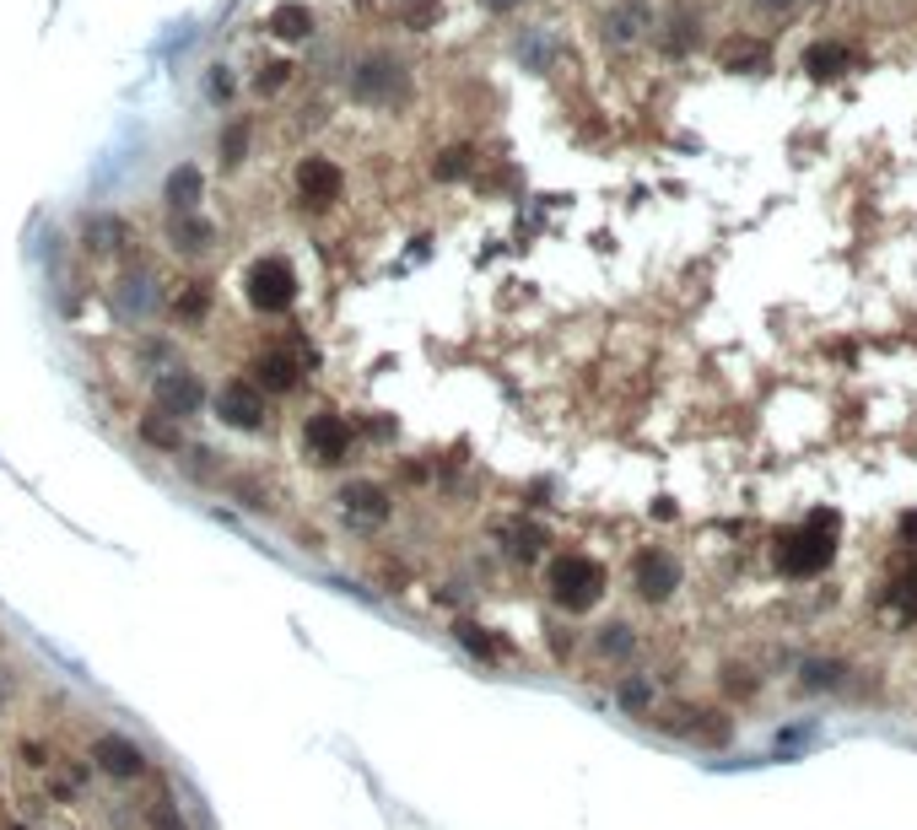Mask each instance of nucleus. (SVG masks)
<instances>
[{
	"mask_svg": "<svg viewBox=\"0 0 917 830\" xmlns=\"http://www.w3.org/2000/svg\"><path fill=\"white\" fill-rule=\"evenodd\" d=\"M772 561H778V572L793 577V582L820 577L837 561V512H810L804 523L783 528L778 545H772Z\"/></svg>",
	"mask_w": 917,
	"mask_h": 830,
	"instance_id": "nucleus-1",
	"label": "nucleus"
},
{
	"mask_svg": "<svg viewBox=\"0 0 917 830\" xmlns=\"http://www.w3.org/2000/svg\"><path fill=\"white\" fill-rule=\"evenodd\" d=\"M604 588H610V572H604V561H593L589 550H562L545 567V599L556 610H567V615H589L593 604L604 599Z\"/></svg>",
	"mask_w": 917,
	"mask_h": 830,
	"instance_id": "nucleus-2",
	"label": "nucleus"
},
{
	"mask_svg": "<svg viewBox=\"0 0 917 830\" xmlns=\"http://www.w3.org/2000/svg\"><path fill=\"white\" fill-rule=\"evenodd\" d=\"M405 92H410V70L394 60V55H367V60L351 70V98H356V103L394 109Z\"/></svg>",
	"mask_w": 917,
	"mask_h": 830,
	"instance_id": "nucleus-3",
	"label": "nucleus"
},
{
	"mask_svg": "<svg viewBox=\"0 0 917 830\" xmlns=\"http://www.w3.org/2000/svg\"><path fill=\"white\" fill-rule=\"evenodd\" d=\"M308 362H314V351H303V340H292V345H270V351H260V356L249 362V384L260 388L264 399H270V394H292V388L303 384Z\"/></svg>",
	"mask_w": 917,
	"mask_h": 830,
	"instance_id": "nucleus-4",
	"label": "nucleus"
},
{
	"mask_svg": "<svg viewBox=\"0 0 917 830\" xmlns=\"http://www.w3.org/2000/svg\"><path fill=\"white\" fill-rule=\"evenodd\" d=\"M249 303H254L260 314H286V308H297V270H292V259L264 254L249 264Z\"/></svg>",
	"mask_w": 917,
	"mask_h": 830,
	"instance_id": "nucleus-5",
	"label": "nucleus"
},
{
	"mask_svg": "<svg viewBox=\"0 0 917 830\" xmlns=\"http://www.w3.org/2000/svg\"><path fill=\"white\" fill-rule=\"evenodd\" d=\"M680 582H686V567H680V556H675V550H664V545H643V550L632 556V588H637V599L664 604V599H675V593H680Z\"/></svg>",
	"mask_w": 917,
	"mask_h": 830,
	"instance_id": "nucleus-6",
	"label": "nucleus"
},
{
	"mask_svg": "<svg viewBox=\"0 0 917 830\" xmlns=\"http://www.w3.org/2000/svg\"><path fill=\"white\" fill-rule=\"evenodd\" d=\"M335 502H340V518H346L351 528H384L394 518V491L384 480H367V475L346 480V486L335 491Z\"/></svg>",
	"mask_w": 917,
	"mask_h": 830,
	"instance_id": "nucleus-7",
	"label": "nucleus"
},
{
	"mask_svg": "<svg viewBox=\"0 0 917 830\" xmlns=\"http://www.w3.org/2000/svg\"><path fill=\"white\" fill-rule=\"evenodd\" d=\"M211 405H216V421L233 427V432H264L270 427V405H264V394L249 378H227Z\"/></svg>",
	"mask_w": 917,
	"mask_h": 830,
	"instance_id": "nucleus-8",
	"label": "nucleus"
},
{
	"mask_svg": "<svg viewBox=\"0 0 917 830\" xmlns=\"http://www.w3.org/2000/svg\"><path fill=\"white\" fill-rule=\"evenodd\" d=\"M351 421L346 416H335V410H319V416H308L303 421V453L319 464V469H335V464H346L351 458Z\"/></svg>",
	"mask_w": 917,
	"mask_h": 830,
	"instance_id": "nucleus-9",
	"label": "nucleus"
},
{
	"mask_svg": "<svg viewBox=\"0 0 917 830\" xmlns=\"http://www.w3.org/2000/svg\"><path fill=\"white\" fill-rule=\"evenodd\" d=\"M200 405H205V384H200L195 367H162V373H151V410L184 421V416H195Z\"/></svg>",
	"mask_w": 917,
	"mask_h": 830,
	"instance_id": "nucleus-10",
	"label": "nucleus"
},
{
	"mask_svg": "<svg viewBox=\"0 0 917 830\" xmlns=\"http://www.w3.org/2000/svg\"><path fill=\"white\" fill-rule=\"evenodd\" d=\"M92 766L103 771V776H114V782H140L151 761H146V750L135 744L131 734H114V728H109V734L92 739Z\"/></svg>",
	"mask_w": 917,
	"mask_h": 830,
	"instance_id": "nucleus-11",
	"label": "nucleus"
},
{
	"mask_svg": "<svg viewBox=\"0 0 917 830\" xmlns=\"http://www.w3.org/2000/svg\"><path fill=\"white\" fill-rule=\"evenodd\" d=\"M297 194H303V205L329 211V205L346 194V173H340V162H335V157H303V162H297Z\"/></svg>",
	"mask_w": 917,
	"mask_h": 830,
	"instance_id": "nucleus-12",
	"label": "nucleus"
},
{
	"mask_svg": "<svg viewBox=\"0 0 917 830\" xmlns=\"http://www.w3.org/2000/svg\"><path fill=\"white\" fill-rule=\"evenodd\" d=\"M264 27H270V38H281V44H303V38L314 33V11H308L303 0H281V5L264 16Z\"/></svg>",
	"mask_w": 917,
	"mask_h": 830,
	"instance_id": "nucleus-13",
	"label": "nucleus"
},
{
	"mask_svg": "<svg viewBox=\"0 0 917 830\" xmlns=\"http://www.w3.org/2000/svg\"><path fill=\"white\" fill-rule=\"evenodd\" d=\"M168 243H173L179 254H205V249L216 243V227H211L205 216H195V211H179L173 227H168Z\"/></svg>",
	"mask_w": 917,
	"mask_h": 830,
	"instance_id": "nucleus-14",
	"label": "nucleus"
},
{
	"mask_svg": "<svg viewBox=\"0 0 917 830\" xmlns=\"http://www.w3.org/2000/svg\"><path fill=\"white\" fill-rule=\"evenodd\" d=\"M114 308H120V319H151L157 314V292H151V281L146 275H125L120 286H114Z\"/></svg>",
	"mask_w": 917,
	"mask_h": 830,
	"instance_id": "nucleus-15",
	"label": "nucleus"
},
{
	"mask_svg": "<svg viewBox=\"0 0 917 830\" xmlns=\"http://www.w3.org/2000/svg\"><path fill=\"white\" fill-rule=\"evenodd\" d=\"M135 437L146 447H157V453H184V427L173 421V416H162V410H151V416H140V427H135Z\"/></svg>",
	"mask_w": 917,
	"mask_h": 830,
	"instance_id": "nucleus-16",
	"label": "nucleus"
},
{
	"mask_svg": "<svg viewBox=\"0 0 917 830\" xmlns=\"http://www.w3.org/2000/svg\"><path fill=\"white\" fill-rule=\"evenodd\" d=\"M632 652H637V632H632L626 621H610V626H599V632H593V658L626 663Z\"/></svg>",
	"mask_w": 917,
	"mask_h": 830,
	"instance_id": "nucleus-17",
	"label": "nucleus"
},
{
	"mask_svg": "<svg viewBox=\"0 0 917 830\" xmlns=\"http://www.w3.org/2000/svg\"><path fill=\"white\" fill-rule=\"evenodd\" d=\"M211 303H216V297H211V281H184V286L173 292L168 308H173V319L179 323H200L205 314H211Z\"/></svg>",
	"mask_w": 917,
	"mask_h": 830,
	"instance_id": "nucleus-18",
	"label": "nucleus"
},
{
	"mask_svg": "<svg viewBox=\"0 0 917 830\" xmlns=\"http://www.w3.org/2000/svg\"><path fill=\"white\" fill-rule=\"evenodd\" d=\"M162 194H168L173 216H179V211H195V205H200V168H195V162H179V168L168 173Z\"/></svg>",
	"mask_w": 917,
	"mask_h": 830,
	"instance_id": "nucleus-19",
	"label": "nucleus"
},
{
	"mask_svg": "<svg viewBox=\"0 0 917 830\" xmlns=\"http://www.w3.org/2000/svg\"><path fill=\"white\" fill-rule=\"evenodd\" d=\"M502 545H508L513 561H534V556L545 550V528H534V523H508V528H502Z\"/></svg>",
	"mask_w": 917,
	"mask_h": 830,
	"instance_id": "nucleus-20",
	"label": "nucleus"
},
{
	"mask_svg": "<svg viewBox=\"0 0 917 830\" xmlns=\"http://www.w3.org/2000/svg\"><path fill=\"white\" fill-rule=\"evenodd\" d=\"M842 663H831V658H804V669H799V685L804 691H837L842 685Z\"/></svg>",
	"mask_w": 917,
	"mask_h": 830,
	"instance_id": "nucleus-21",
	"label": "nucleus"
},
{
	"mask_svg": "<svg viewBox=\"0 0 917 830\" xmlns=\"http://www.w3.org/2000/svg\"><path fill=\"white\" fill-rule=\"evenodd\" d=\"M804 70L810 76H837V70H848V49L842 44H810L804 49Z\"/></svg>",
	"mask_w": 917,
	"mask_h": 830,
	"instance_id": "nucleus-22",
	"label": "nucleus"
},
{
	"mask_svg": "<svg viewBox=\"0 0 917 830\" xmlns=\"http://www.w3.org/2000/svg\"><path fill=\"white\" fill-rule=\"evenodd\" d=\"M454 637L464 641V647H469L475 658H486V663H497V658H502V647H497V637H491L486 626H475V621H459V626H454Z\"/></svg>",
	"mask_w": 917,
	"mask_h": 830,
	"instance_id": "nucleus-23",
	"label": "nucleus"
},
{
	"mask_svg": "<svg viewBox=\"0 0 917 830\" xmlns=\"http://www.w3.org/2000/svg\"><path fill=\"white\" fill-rule=\"evenodd\" d=\"M475 168V157H469V146H449V151H438V162H432V179H464Z\"/></svg>",
	"mask_w": 917,
	"mask_h": 830,
	"instance_id": "nucleus-24",
	"label": "nucleus"
},
{
	"mask_svg": "<svg viewBox=\"0 0 917 830\" xmlns=\"http://www.w3.org/2000/svg\"><path fill=\"white\" fill-rule=\"evenodd\" d=\"M227 491L238 497V508H249V512H270V486H260V480H249V475L227 480Z\"/></svg>",
	"mask_w": 917,
	"mask_h": 830,
	"instance_id": "nucleus-25",
	"label": "nucleus"
},
{
	"mask_svg": "<svg viewBox=\"0 0 917 830\" xmlns=\"http://www.w3.org/2000/svg\"><path fill=\"white\" fill-rule=\"evenodd\" d=\"M615 702L626 706V712H648V706H654V680H643V674H632V680H621V691H615Z\"/></svg>",
	"mask_w": 917,
	"mask_h": 830,
	"instance_id": "nucleus-26",
	"label": "nucleus"
},
{
	"mask_svg": "<svg viewBox=\"0 0 917 830\" xmlns=\"http://www.w3.org/2000/svg\"><path fill=\"white\" fill-rule=\"evenodd\" d=\"M146 830H190V820L179 815L173 798H157V804H146Z\"/></svg>",
	"mask_w": 917,
	"mask_h": 830,
	"instance_id": "nucleus-27",
	"label": "nucleus"
},
{
	"mask_svg": "<svg viewBox=\"0 0 917 830\" xmlns=\"http://www.w3.org/2000/svg\"><path fill=\"white\" fill-rule=\"evenodd\" d=\"M249 157V120H233V125L222 129V162L233 168V162H244Z\"/></svg>",
	"mask_w": 917,
	"mask_h": 830,
	"instance_id": "nucleus-28",
	"label": "nucleus"
},
{
	"mask_svg": "<svg viewBox=\"0 0 917 830\" xmlns=\"http://www.w3.org/2000/svg\"><path fill=\"white\" fill-rule=\"evenodd\" d=\"M286 81H292V65L286 60H264L260 70H254V87H260V92H281Z\"/></svg>",
	"mask_w": 917,
	"mask_h": 830,
	"instance_id": "nucleus-29",
	"label": "nucleus"
},
{
	"mask_svg": "<svg viewBox=\"0 0 917 830\" xmlns=\"http://www.w3.org/2000/svg\"><path fill=\"white\" fill-rule=\"evenodd\" d=\"M205 98H211V103H227V98H233V76H227V65H211V76H205Z\"/></svg>",
	"mask_w": 917,
	"mask_h": 830,
	"instance_id": "nucleus-30",
	"label": "nucleus"
},
{
	"mask_svg": "<svg viewBox=\"0 0 917 830\" xmlns=\"http://www.w3.org/2000/svg\"><path fill=\"white\" fill-rule=\"evenodd\" d=\"M750 11H761V16H788L793 0H750Z\"/></svg>",
	"mask_w": 917,
	"mask_h": 830,
	"instance_id": "nucleus-31",
	"label": "nucleus"
},
{
	"mask_svg": "<svg viewBox=\"0 0 917 830\" xmlns=\"http://www.w3.org/2000/svg\"><path fill=\"white\" fill-rule=\"evenodd\" d=\"M405 22H410V27L421 33V27L432 22V0H421V5H410V11H405Z\"/></svg>",
	"mask_w": 917,
	"mask_h": 830,
	"instance_id": "nucleus-32",
	"label": "nucleus"
},
{
	"mask_svg": "<svg viewBox=\"0 0 917 830\" xmlns=\"http://www.w3.org/2000/svg\"><path fill=\"white\" fill-rule=\"evenodd\" d=\"M902 539H913V545H917V512H907V518H902Z\"/></svg>",
	"mask_w": 917,
	"mask_h": 830,
	"instance_id": "nucleus-33",
	"label": "nucleus"
},
{
	"mask_svg": "<svg viewBox=\"0 0 917 830\" xmlns=\"http://www.w3.org/2000/svg\"><path fill=\"white\" fill-rule=\"evenodd\" d=\"M513 5H524V0H486V11H513Z\"/></svg>",
	"mask_w": 917,
	"mask_h": 830,
	"instance_id": "nucleus-34",
	"label": "nucleus"
},
{
	"mask_svg": "<svg viewBox=\"0 0 917 830\" xmlns=\"http://www.w3.org/2000/svg\"><path fill=\"white\" fill-rule=\"evenodd\" d=\"M5 830H22V826H5Z\"/></svg>",
	"mask_w": 917,
	"mask_h": 830,
	"instance_id": "nucleus-35",
	"label": "nucleus"
}]
</instances>
